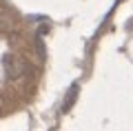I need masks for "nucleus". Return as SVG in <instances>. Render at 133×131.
Masks as SVG:
<instances>
[{
  "label": "nucleus",
  "instance_id": "7ed1b4c3",
  "mask_svg": "<svg viewBox=\"0 0 133 131\" xmlns=\"http://www.w3.org/2000/svg\"><path fill=\"white\" fill-rule=\"evenodd\" d=\"M0 107H2V100H0Z\"/></svg>",
  "mask_w": 133,
  "mask_h": 131
},
{
  "label": "nucleus",
  "instance_id": "f257e3e1",
  "mask_svg": "<svg viewBox=\"0 0 133 131\" xmlns=\"http://www.w3.org/2000/svg\"><path fill=\"white\" fill-rule=\"evenodd\" d=\"M5 73L9 78H20L24 73V65L16 58H5Z\"/></svg>",
  "mask_w": 133,
  "mask_h": 131
},
{
  "label": "nucleus",
  "instance_id": "f03ea898",
  "mask_svg": "<svg viewBox=\"0 0 133 131\" xmlns=\"http://www.w3.org/2000/svg\"><path fill=\"white\" fill-rule=\"evenodd\" d=\"M76 93H78V84H73L71 91H69V100H64V107H62L64 111H66V109H71V104L76 102Z\"/></svg>",
  "mask_w": 133,
  "mask_h": 131
}]
</instances>
